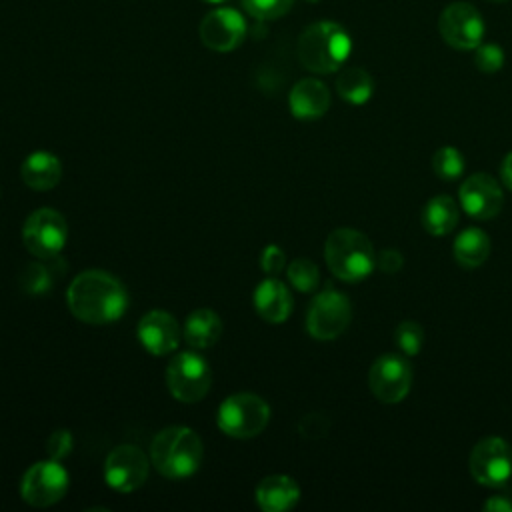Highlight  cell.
<instances>
[{
    "mask_svg": "<svg viewBox=\"0 0 512 512\" xmlns=\"http://www.w3.org/2000/svg\"><path fill=\"white\" fill-rule=\"evenodd\" d=\"M66 304L80 322L110 324L124 316L128 292L110 272L84 270L68 286Z\"/></svg>",
    "mask_w": 512,
    "mask_h": 512,
    "instance_id": "6da1fadb",
    "label": "cell"
},
{
    "mask_svg": "<svg viewBox=\"0 0 512 512\" xmlns=\"http://www.w3.org/2000/svg\"><path fill=\"white\" fill-rule=\"evenodd\" d=\"M352 50L348 32L330 20L306 26L298 38L296 52L300 64L316 74H330L342 68Z\"/></svg>",
    "mask_w": 512,
    "mask_h": 512,
    "instance_id": "7a4b0ae2",
    "label": "cell"
},
{
    "mask_svg": "<svg viewBox=\"0 0 512 512\" xmlns=\"http://www.w3.org/2000/svg\"><path fill=\"white\" fill-rule=\"evenodd\" d=\"M150 462L164 478H188L200 468L202 440L188 426L162 428L150 444Z\"/></svg>",
    "mask_w": 512,
    "mask_h": 512,
    "instance_id": "3957f363",
    "label": "cell"
},
{
    "mask_svg": "<svg viewBox=\"0 0 512 512\" xmlns=\"http://www.w3.org/2000/svg\"><path fill=\"white\" fill-rule=\"evenodd\" d=\"M324 260L330 272L344 282H358L376 268V252L370 238L352 228H336L324 244Z\"/></svg>",
    "mask_w": 512,
    "mask_h": 512,
    "instance_id": "277c9868",
    "label": "cell"
},
{
    "mask_svg": "<svg viewBox=\"0 0 512 512\" xmlns=\"http://www.w3.org/2000/svg\"><path fill=\"white\" fill-rule=\"evenodd\" d=\"M270 420V406L252 392H238L228 396L218 412V428L232 438H254L258 436Z\"/></svg>",
    "mask_w": 512,
    "mask_h": 512,
    "instance_id": "5b68a950",
    "label": "cell"
},
{
    "mask_svg": "<svg viewBox=\"0 0 512 512\" xmlns=\"http://www.w3.org/2000/svg\"><path fill=\"white\" fill-rule=\"evenodd\" d=\"M212 384V370L204 356L186 350L172 356L166 368V386L178 402L202 400Z\"/></svg>",
    "mask_w": 512,
    "mask_h": 512,
    "instance_id": "8992f818",
    "label": "cell"
},
{
    "mask_svg": "<svg viewBox=\"0 0 512 512\" xmlns=\"http://www.w3.org/2000/svg\"><path fill=\"white\" fill-rule=\"evenodd\" d=\"M352 308L348 296L328 286L318 292L308 306L306 330L316 340H334L350 324Z\"/></svg>",
    "mask_w": 512,
    "mask_h": 512,
    "instance_id": "52a82bcc",
    "label": "cell"
},
{
    "mask_svg": "<svg viewBox=\"0 0 512 512\" xmlns=\"http://www.w3.org/2000/svg\"><path fill=\"white\" fill-rule=\"evenodd\" d=\"M68 240L64 216L52 208L34 210L22 226V244L36 258L58 256Z\"/></svg>",
    "mask_w": 512,
    "mask_h": 512,
    "instance_id": "ba28073f",
    "label": "cell"
},
{
    "mask_svg": "<svg viewBox=\"0 0 512 512\" xmlns=\"http://www.w3.org/2000/svg\"><path fill=\"white\" fill-rule=\"evenodd\" d=\"M472 478L488 488L504 486L512 478V448L500 436L482 438L470 452Z\"/></svg>",
    "mask_w": 512,
    "mask_h": 512,
    "instance_id": "9c48e42d",
    "label": "cell"
},
{
    "mask_svg": "<svg viewBox=\"0 0 512 512\" xmlns=\"http://www.w3.org/2000/svg\"><path fill=\"white\" fill-rule=\"evenodd\" d=\"M68 472L58 460H44L32 464L20 482V496L36 508H46L62 500L68 490Z\"/></svg>",
    "mask_w": 512,
    "mask_h": 512,
    "instance_id": "30bf717a",
    "label": "cell"
},
{
    "mask_svg": "<svg viewBox=\"0 0 512 512\" xmlns=\"http://www.w3.org/2000/svg\"><path fill=\"white\" fill-rule=\"evenodd\" d=\"M438 30L448 46L456 50H474L482 44L484 20L472 4L452 2L442 10Z\"/></svg>",
    "mask_w": 512,
    "mask_h": 512,
    "instance_id": "8fae6325",
    "label": "cell"
},
{
    "mask_svg": "<svg viewBox=\"0 0 512 512\" xmlns=\"http://www.w3.org/2000/svg\"><path fill=\"white\" fill-rule=\"evenodd\" d=\"M368 386L384 404H398L412 386V366L400 354H384L368 370Z\"/></svg>",
    "mask_w": 512,
    "mask_h": 512,
    "instance_id": "7c38bea8",
    "label": "cell"
},
{
    "mask_svg": "<svg viewBox=\"0 0 512 512\" xmlns=\"http://www.w3.org/2000/svg\"><path fill=\"white\" fill-rule=\"evenodd\" d=\"M148 470V456L132 444L112 448L104 460V480L116 492H134L140 488L148 478Z\"/></svg>",
    "mask_w": 512,
    "mask_h": 512,
    "instance_id": "4fadbf2b",
    "label": "cell"
},
{
    "mask_svg": "<svg viewBox=\"0 0 512 512\" xmlns=\"http://www.w3.org/2000/svg\"><path fill=\"white\" fill-rule=\"evenodd\" d=\"M198 34L206 48L214 52H232L246 36V22L238 10L228 6L214 8L202 18Z\"/></svg>",
    "mask_w": 512,
    "mask_h": 512,
    "instance_id": "5bb4252c",
    "label": "cell"
},
{
    "mask_svg": "<svg viewBox=\"0 0 512 512\" xmlns=\"http://www.w3.org/2000/svg\"><path fill=\"white\" fill-rule=\"evenodd\" d=\"M458 196L464 212L476 220L494 218L504 204V194L500 184L486 172L468 176L462 182Z\"/></svg>",
    "mask_w": 512,
    "mask_h": 512,
    "instance_id": "9a60e30c",
    "label": "cell"
},
{
    "mask_svg": "<svg viewBox=\"0 0 512 512\" xmlns=\"http://www.w3.org/2000/svg\"><path fill=\"white\" fill-rule=\"evenodd\" d=\"M140 344L154 356L172 354L182 338V328L178 320L166 310L146 312L136 328Z\"/></svg>",
    "mask_w": 512,
    "mask_h": 512,
    "instance_id": "2e32d148",
    "label": "cell"
},
{
    "mask_svg": "<svg viewBox=\"0 0 512 512\" xmlns=\"http://www.w3.org/2000/svg\"><path fill=\"white\" fill-rule=\"evenodd\" d=\"M290 112L298 120H316L330 108V90L316 78H302L288 96Z\"/></svg>",
    "mask_w": 512,
    "mask_h": 512,
    "instance_id": "e0dca14e",
    "label": "cell"
},
{
    "mask_svg": "<svg viewBox=\"0 0 512 512\" xmlns=\"http://www.w3.org/2000/svg\"><path fill=\"white\" fill-rule=\"evenodd\" d=\"M254 306L266 322L282 324L292 314V294L284 282L266 278L254 290Z\"/></svg>",
    "mask_w": 512,
    "mask_h": 512,
    "instance_id": "ac0fdd59",
    "label": "cell"
},
{
    "mask_svg": "<svg viewBox=\"0 0 512 512\" xmlns=\"http://www.w3.org/2000/svg\"><path fill=\"white\" fill-rule=\"evenodd\" d=\"M298 498L300 486L286 474L266 476L256 486V502L264 512H286L296 506Z\"/></svg>",
    "mask_w": 512,
    "mask_h": 512,
    "instance_id": "d6986e66",
    "label": "cell"
},
{
    "mask_svg": "<svg viewBox=\"0 0 512 512\" xmlns=\"http://www.w3.org/2000/svg\"><path fill=\"white\" fill-rule=\"evenodd\" d=\"M20 176L22 182L38 192L50 190L60 182L62 176V166L58 156H54L52 152L46 150H38L32 152L20 166Z\"/></svg>",
    "mask_w": 512,
    "mask_h": 512,
    "instance_id": "ffe728a7",
    "label": "cell"
},
{
    "mask_svg": "<svg viewBox=\"0 0 512 512\" xmlns=\"http://www.w3.org/2000/svg\"><path fill=\"white\" fill-rule=\"evenodd\" d=\"M64 270H66V264L60 256L38 258L36 262H30L22 268L18 282L26 294L40 296L50 292V288L54 286V282L60 280Z\"/></svg>",
    "mask_w": 512,
    "mask_h": 512,
    "instance_id": "44dd1931",
    "label": "cell"
},
{
    "mask_svg": "<svg viewBox=\"0 0 512 512\" xmlns=\"http://www.w3.org/2000/svg\"><path fill=\"white\" fill-rule=\"evenodd\" d=\"M182 336L192 348H210L222 336V320L214 310L198 308L186 318Z\"/></svg>",
    "mask_w": 512,
    "mask_h": 512,
    "instance_id": "7402d4cb",
    "label": "cell"
},
{
    "mask_svg": "<svg viewBox=\"0 0 512 512\" xmlns=\"http://www.w3.org/2000/svg\"><path fill=\"white\" fill-rule=\"evenodd\" d=\"M460 220L458 204L452 196L440 194L426 202L422 210V226L432 236H446L450 234Z\"/></svg>",
    "mask_w": 512,
    "mask_h": 512,
    "instance_id": "603a6c76",
    "label": "cell"
},
{
    "mask_svg": "<svg viewBox=\"0 0 512 512\" xmlns=\"http://www.w3.org/2000/svg\"><path fill=\"white\" fill-rule=\"evenodd\" d=\"M452 252L462 268H478L490 256V238L480 228H466L454 240Z\"/></svg>",
    "mask_w": 512,
    "mask_h": 512,
    "instance_id": "cb8c5ba5",
    "label": "cell"
},
{
    "mask_svg": "<svg viewBox=\"0 0 512 512\" xmlns=\"http://www.w3.org/2000/svg\"><path fill=\"white\" fill-rule=\"evenodd\" d=\"M336 92L348 104L360 106L372 98L374 80L364 68L350 66V68L340 70V74L336 78Z\"/></svg>",
    "mask_w": 512,
    "mask_h": 512,
    "instance_id": "d4e9b609",
    "label": "cell"
},
{
    "mask_svg": "<svg viewBox=\"0 0 512 512\" xmlns=\"http://www.w3.org/2000/svg\"><path fill=\"white\" fill-rule=\"evenodd\" d=\"M464 156L454 146H442L432 156V170L440 180H456L464 172Z\"/></svg>",
    "mask_w": 512,
    "mask_h": 512,
    "instance_id": "484cf974",
    "label": "cell"
},
{
    "mask_svg": "<svg viewBox=\"0 0 512 512\" xmlns=\"http://www.w3.org/2000/svg\"><path fill=\"white\" fill-rule=\"evenodd\" d=\"M288 280L292 284V288H296L298 292H312L318 288L320 282V272L318 266L308 260V258H296L288 264Z\"/></svg>",
    "mask_w": 512,
    "mask_h": 512,
    "instance_id": "4316f807",
    "label": "cell"
},
{
    "mask_svg": "<svg viewBox=\"0 0 512 512\" xmlns=\"http://www.w3.org/2000/svg\"><path fill=\"white\" fill-rule=\"evenodd\" d=\"M394 340L404 356H416L424 344V330L416 320H404L396 326Z\"/></svg>",
    "mask_w": 512,
    "mask_h": 512,
    "instance_id": "83f0119b",
    "label": "cell"
},
{
    "mask_svg": "<svg viewBox=\"0 0 512 512\" xmlns=\"http://www.w3.org/2000/svg\"><path fill=\"white\" fill-rule=\"evenodd\" d=\"M292 2L294 0H242V6L252 18L266 22L284 16L292 8Z\"/></svg>",
    "mask_w": 512,
    "mask_h": 512,
    "instance_id": "f1b7e54d",
    "label": "cell"
},
{
    "mask_svg": "<svg viewBox=\"0 0 512 512\" xmlns=\"http://www.w3.org/2000/svg\"><path fill=\"white\" fill-rule=\"evenodd\" d=\"M474 64L484 74H494L504 66V52L496 44H480L474 48Z\"/></svg>",
    "mask_w": 512,
    "mask_h": 512,
    "instance_id": "f546056e",
    "label": "cell"
},
{
    "mask_svg": "<svg viewBox=\"0 0 512 512\" xmlns=\"http://www.w3.org/2000/svg\"><path fill=\"white\" fill-rule=\"evenodd\" d=\"M72 446H74V438L72 434L66 430V428H58L50 434L48 442H46V452L52 460H64L70 452H72Z\"/></svg>",
    "mask_w": 512,
    "mask_h": 512,
    "instance_id": "4dcf8cb0",
    "label": "cell"
},
{
    "mask_svg": "<svg viewBox=\"0 0 512 512\" xmlns=\"http://www.w3.org/2000/svg\"><path fill=\"white\" fill-rule=\"evenodd\" d=\"M286 264V256H284V250L278 248L276 244H268L262 254H260V268L270 274V276H276L278 272H282Z\"/></svg>",
    "mask_w": 512,
    "mask_h": 512,
    "instance_id": "1f68e13d",
    "label": "cell"
},
{
    "mask_svg": "<svg viewBox=\"0 0 512 512\" xmlns=\"http://www.w3.org/2000/svg\"><path fill=\"white\" fill-rule=\"evenodd\" d=\"M328 418L324 414H306L300 422H298V430L302 436L306 438H322L328 432Z\"/></svg>",
    "mask_w": 512,
    "mask_h": 512,
    "instance_id": "d6a6232c",
    "label": "cell"
},
{
    "mask_svg": "<svg viewBox=\"0 0 512 512\" xmlns=\"http://www.w3.org/2000/svg\"><path fill=\"white\" fill-rule=\"evenodd\" d=\"M402 264H404V258L398 250L388 248V250H382L380 254H376V266L386 274H396L402 268Z\"/></svg>",
    "mask_w": 512,
    "mask_h": 512,
    "instance_id": "836d02e7",
    "label": "cell"
},
{
    "mask_svg": "<svg viewBox=\"0 0 512 512\" xmlns=\"http://www.w3.org/2000/svg\"><path fill=\"white\" fill-rule=\"evenodd\" d=\"M484 510H488V512H512V498H508V496H490L484 502Z\"/></svg>",
    "mask_w": 512,
    "mask_h": 512,
    "instance_id": "e575fe53",
    "label": "cell"
},
{
    "mask_svg": "<svg viewBox=\"0 0 512 512\" xmlns=\"http://www.w3.org/2000/svg\"><path fill=\"white\" fill-rule=\"evenodd\" d=\"M500 176H502V182L508 190H512V152H508L502 160V166H500Z\"/></svg>",
    "mask_w": 512,
    "mask_h": 512,
    "instance_id": "d590c367",
    "label": "cell"
},
{
    "mask_svg": "<svg viewBox=\"0 0 512 512\" xmlns=\"http://www.w3.org/2000/svg\"><path fill=\"white\" fill-rule=\"evenodd\" d=\"M204 2H210V4H218V2H224V0H204Z\"/></svg>",
    "mask_w": 512,
    "mask_h": 512,
    "instance_id": "8d00e7d4",
    "label": "cell"
},
{
    "mask_svg": "<svg viewBox=\"0 0 512 512\" xmlns=\"http://www.w3.org/2000/svg\"><path fill=\"white\" fill-rule=\"evenodd\" d=\"M490 2H508V0H490Z\"/></svg>",
    "mask_w": 512,
    "mask_h": 512,
    "instance_id": "74e56055",
    "label": "cell"
},
{
    "mask_svg": "<svg viewBox=\"0 0 512 512\" xmlns=\"http://www.w3.org/2000/svg\"><path fill=\"white\" fill-rule=\"evenodd\" d=\"M306 2H320V0H306Z\"/></svg>",
    "mask_w": 512,
    "mask_h": 512,
    "instance_id": "f35d334b",
    "label": "cell"
}]
</instances>
